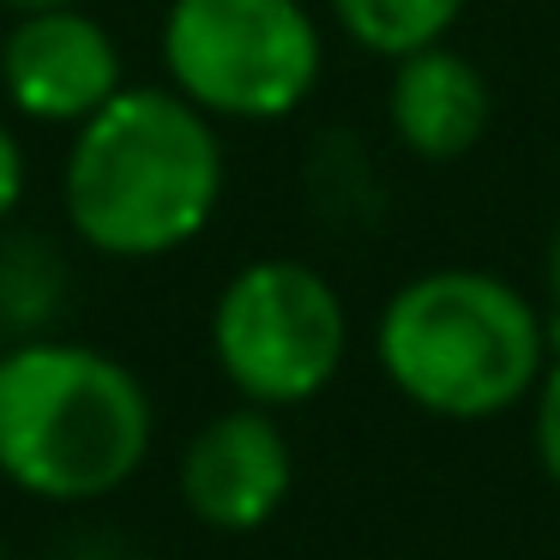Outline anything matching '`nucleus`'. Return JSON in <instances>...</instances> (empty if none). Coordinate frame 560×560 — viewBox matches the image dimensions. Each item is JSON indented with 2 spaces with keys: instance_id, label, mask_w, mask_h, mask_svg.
I'll return each instance as SVG.
<instances>
[{
  "instance_id": "2",
  "label": "nucleus",
  "mask_w": 560,
  "mask_h": 560,
  "mask_svg": "<svg viewBox=\"0 0 560 560\" xmlns=\"http://www.w3.org/2000/svg\"><path fill=\"white\" fill-rule=\"evenodd\" d=\"M158 410L121 355L73 338L0 350V476L49 506L109 500L145 470Z\"/></svg>"
},
{
  "instance_id": "10",
  "label": "nucleus",
  "mask_w": 560,
  "mask_h": 560,
  "mask_svg": "<svg viewBox=\"0 0 560 560\" xmlns=\"http://www.w3.org/2000/svg\"><path fill=\"white\" fill-rule=\"evenodd\" d=\"M530 446H536L542 476L560 488V343H555V355H548L542 380L530 392Z\"/></svg>"
},
{
  "instance_id": "13",
  "label": "nucleus",
  "mask_w": 560,
  "mask_h": 560,
  "mask_svg": "<svg viewBox=\"0 0 560 560\" xmlns=\"http://www.w3.org/2000/svg\"><path fill=\"white\" fill-rule=\"evenodd\" d=\"M0 7H13V13H49V7H79V0H0Z\"/></svg>"
},
{
  "instance_id": "8",
  "label": "nucleus",
  "mask_w": 560,
  "mask_h": 560,
  "mask_svg": "<svg viewBox=\"0 0 560 560\" xmlns=\"http://www.w3.org/2000/svg\"><path fill=\"white\" fill-rule=\"evenodd\" d=\"M488 121H494V85L452 43H434V49H416L404 61H392L386 127L410 158H422V163L470 158L482 145Z\"/></svg>"
},
{
  "instance_id": "14",
  "label": "nucleus",
  "mask_w": 560,
  "mask_h": 560,
  "mask_svg": "<svg viewBox=\"0 0 560 560\" xmlns=\"http://www.w3.org/2000/svg\"><path fill=\"white\" fill-rule=\"evenodd\" d=\"M0 560H7V542H0Z\"/></svg>"
},
{
  "instance_id": "9",
  "label": "nucleus",
  "mask_w": 560,
  "mask_h": 560,
  "mask_svg": "<svg viewBox=\"0 0 560 560\" xmlns=\"http://www.w3.org/2000/svg\"><path fill=\"white\" fill-rule=\"evenodd\" d=\"M326 7L355 49L380 55V61H404L416 49L446 43L470 0H326Z\"/></svg>"
},
{
  "instance_id": "4",
  "label": "nucleus",
  "mask_w": 560,
  "mask_h": 560,
  "mask_svg": "<svg viewBox=\"0 0 560 560\" xmlns=\"http://www.w3.org/2000/svg\"><path fill=\"white\" fill-rule=\"evenodd\" d=\"M163 67L211 121L266 127L314 97L326 37L302 0H170Z\"/></svg>"
},
{
  "instance_id": "7",
  "label": "nucleus",
  "mask_w": 560,
  "mask_h": 560,
  "mask_svg": "<svg viewBox=\"0 0 560 560\" xmlns=\"http://www.w3.org/2000/svg\"><path fill=\"white\" fill-rule=\"evenodd\" d=\"M0 91L25 121L79 127L121 91V49L85 7L19 13L0 37Z\"/></svg>"
},
{
  "instance_id": "11",
  "label": "nucleus",
  "mask_w": 560,
  "mask_h": 560,
  "mask_svg": "<svg viewBox=\"0 0 560 560\" xmlns=\"http://www.w3.org/2000/svg\"><path fill=\"white\" fill-rule=\"evenodd\" d=\"M19 199H25V151H19L13 127L0 121V223L19 211Z\"/></svg>"
},
{
  "instance_id": "1",
  "label": "nucleus",
  "mask_w": 560,
  "mask_h": 560,
  "mask_svg": "<svg viewBox=\"0 0 560 560\" xmlns=\"http://www.w3.org/2000/svg\"><path fill=\"white\" fill-rule=\"evenodd\" d=\"M223 199V139L175 85H121L73 127L61 211L103 259H170L206 235Z\"/></svg>"
},
{
  "instance_id": "6",
  "label": "nucleus",
  "mask_w": 560,
  "mask_h": 560,
  "mask_svg": "<svg viewBox=\"0 0 560 560\" xmlns=\"http://www.w3.org/2000/svg\"><path fill=\"white\" fill-rule=\"evenodd\" d=\"M182 506L218 536H254L283 512L295 488V452L290 434L266 404H235L218 410L194 440L182 446Z\"/></svg>"
},
{
  "instance_id": "5",
  "label": "nucleus",
  "mask_w": 560,
  "mask_h": 560,
  "mask_svg": "<svg viewBox=\"0 0 560 560\" xmlns=\"http://www.w3.org/2000/svg\"><path fill=\"white\" fill-rule=\"evenodd\" d=\"M211 355L235 398L295 410L338 380L350 355V307L307 259H247L211 302Z\"/></svg>"
},
{
  "instance_id": "12",
  "label": "nucleus",
  "mask_w": 560,
  "mask_h": 560,
  "mask_svg": "<svg viewBox=\"0 0 560 560\" xmlns=\"http://www.w3.org/2000/svg\"><path fill=\"white\" fill-rule=\"evenodd\" d=\"M548 307H555V319H548V338L560 343V223H555V235H548Z\"/></svg>"
},
{
  "instance_id": "3",
  "label": "nucleus",
  "mask_w": 560,
  "mask_h": 560,
  "mask_svg": "<svg viewBox=\"0 0 560 560\" xmlns=\"http://www.w3.org/2000/svg\"><path fill=\"white\" fill-rule=\"evenodd\" d=\"M555 338L518 283L482 266H434L398 283L374 319V362L404 404L446 422H488L524 404Z\"/></svg>"
}]
</instances>
